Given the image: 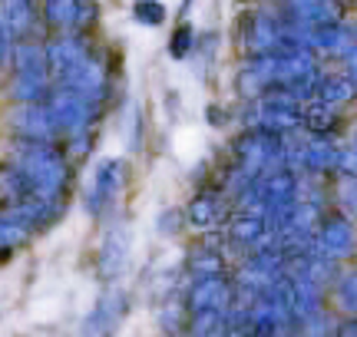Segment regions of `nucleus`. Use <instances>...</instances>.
<instances>
[{
	"label": "nucleus",
	"mask_w": 357,
	"mask_h": 337,
	"mask_svg": "<svg viewBox=\"0 0 357 337\" xmlns=\"http://www.w3.org/2000/svg\"><path fill=\"white\" fill-rule=\"evenodd\" d=\"M132 13H136V20L146 24V26H159L162 20H166V7H162L159 0H136Z\"/></svg>",
	"instance_id": "obj_5"
},
{
	"label": "nucleus",
	"mask_w": 357,
	"mask_h": 337,
	"mask_svg": "<svg viewBox=\"0 0 357 337\" xmlns=\"http://www.w3.org/2000/svg\"><path fill=\"white\" fill-rule=\"evenodd\" d=\"M215 215H218V205H215V198H212V195H199V198L192 202V208H189V221L192 225H199V228L212 225Z\"/></svg>",
	"instance_id": "obj_4"
},
{
	"label": "nucleus",
	"mask_w": 357,
	"mask_h": 337,
	"mask_svg": "<svg viewBox=\"0 0 357 337\" xmlns=\"http://www.w3.org/2000/svg\"><path fill=\"white\" fill-rule=\"evenodd\" d=\"M261 232H265V221L258 215H238L231 225V242H255Z\"/></svg>",
	"instance_id": "obj_3"
},
{
	"label": "nucleus",
	"mask_w": 357,
	"mask_h": 337,
	"mask_svg": "<svg viewBox=\"0 0 357 337\" xmlns=\"http://www.w3.org/2000/svg\"><path fill=\"white\" fill-rule=\"evenodd\" d=\"M192 47H195V30H192L189 24H182L176 30V33H172V43H169V53H172V56H176V60H185V56H189L192 53Z\"/></svg>",
	"instance_id": "obj_6"
},
{
	"label": "nucleus",
	"mask_w": 357,
	"mask_h": 337,
	"mask_svg": "<svg viewBox=\"0 0 357 337\" xmlns=\"http://www.w3.org/2000/svg\"><path fill=\"white\" fill-rule=\"evenodd\" d=\"M347 93H351V83H344V79H331V83L324 86V100H344Z\"/></svg>",
	"instance_id": "obj_7"
},
{
	"label": "nucleus",
	"mask_w": 357,
	"mask_h": 337,
	"mask_svg": "<svg viewBox=\"0 0 357 337\" xmlns=\"http://www.w3.org/2000/svg\"><path fill=\"white\" fill-rule=\"evenodd\" d=\"M83 13H86V0H43V20L60 33L83 24Z\"/></svg>",
	"instance_id": "obj_1"
},
{
	"label": "nucleus",
	"mask_w": 357,
	"mask_h": 337,
	"mask_svg": "<svg viewBox=\"0 0 357 337\" xmlns=\"http://www.w3.org/2000/svg\"><path fill=\"white\" fill-rule=\"evenodd\" d=\"M33 0H3V33H26V26L33 24Z\"/></svg>",
	"instance_id": "obj_2"
}]
</instances>
